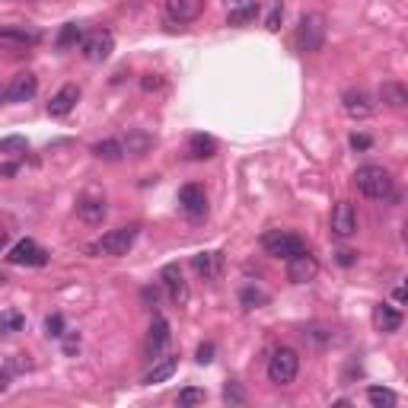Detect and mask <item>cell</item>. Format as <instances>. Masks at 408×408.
Returning a JSON list of instances; mask_svg holds the SVG:
<instances>
[{"label":"cell","mask_w":408,"mask_h":408,"mask_svg":"<svg viewBox=\"0 0 408 408\" xmlns=\"http://www.w3.org/2000/svg\"><path fill=\"white\" fill-rule=\"evenodd\" d=\"M341 105H345V112L351 118H357V121H364V118L374 115V99L367 96L364 90H345V96H341Z\"/></svg>","instance_id":"cell-17"},{"label":"cell","mask_w":408,"mask_h":408,"mask_svg":"<svg viewBox=\"0 0 408 408\" xmlns=\"http://www.w3.org/2000/svg\"><path fill=\"white\" fill-rule=\"evenodd\" d=\"M357 233V214H354L351 201H338L332 211V236L338 239H348V236Z\"/></svg>","instance_id":"cell-14"},{"label":"cell","mask_w":408,"mask_h":408,"mask_svg":"<svg viewBox=\"0 0 408 408\" xmlns=\"http://www.w3.org/2000/svg\"><path fill=\"white\" fill-rule=\"evenodd\" d=\"M179 208L188 221H201V217L208 214V195L198 182H188V185L179 188Z\"/></svg>","instance_id":"cell-9"},{"label":"cell","mask_w":408,"mask_h":408,"mask_svg":"<svg viewBox=\"0 0 408 408\" xmlns=\"http://www.w3.org/2000/svg\"><path fill=\"white\" fill-rule=\"evenodd\" d=\"M256 16H258V0H230L227 4L230 26H249Z\"/></svg>","instance_id":"cell-20"},{"label":"cell","mask_w":408,"mask_h":408,"mask_svg":"<svg viewBox=\"0 0 408 408\" xmlns=\"http://www.w3.org/2000/svg\"><path fill=\"white\" fill-rule=\"evenodd\" d=\"M354 262H357V252H351V249H341V252H338V265H345V268H351Z\"/></svg>","instance_id":"cell-38"},{"label":"cell","mask_w":408,"mask_h":408,"mask_svg":"<svg viewBox=\"0 0 408 408\" xmlns=\"http://www.w3.org/2000/svg\"><path fill=\"white\" fill-rule=\"evenodd\" d=\"M211 354H214V345H201L198 348V364H211V360H214Z\"/></svg>","instance_id":"cell-39"},{"label":"cell","mask_w":408,"mask_h":408,"mask_svg":"<svg viewBox=\"0 0 408 408\" xmlns=\"http://www.w3.org/2000/svg\"><path fill=\"white\" fill-rule=\"evenodd\" d=\"M7 262L10 265H32V268H42V265H48V252H45L35 239H20L13 249H10Z\"/></svg>","instance_id":"cell-10"},{"label":"cell","mask_w":408,"mask_h":408,"mask_svg":"<svg viewBox=\"0 0 408 408\" xmlns=\"http://www.w3.org/2000/svg\"><path fill=\"white\" fill-rule=\"evenodd\" d=\"M159 284H163V291H166L169 303L173 306H185L188 297H192V291H188V281L182 277V268L179 265H163V271H159Z\"/></svg>","instance_id":"cell-6"},{"label":"cell","mask_w":408,"mask_h":408,"mask_svg":"<svg viewBox=\"0 0 408 408\" xmlns=\"http://www.w3.org/2000/svg\"><path fill=\"white\" fill-rule=\"evenodd\" d=\"M22 322H26V319H22V316H20V312H16V310L0 312V332H4V335H13V332H20V329H22Z\"/></svg>","instance_id":"cell-30"},{"label":"cell","mask_w":408,"mask_h":408,"mask_svg":"<svg viewBox=\"0 0 408 408\" xmlns=\"http://www.w3.org/2000/svg\"><path fill=\"white\" fill-rule=\"evenodd\" d=\"M262 249L268 252L271 258H294L300 256V252H306V242L300 239L297 233H287V230H268V233L262 236Z\"/></svg>","instance_id":"cell-5"},{"label":"cell","mask_w":408,"mask_h":408,"mask_svg":"<svg viewBox=\"0 0 408 408\" xmlns=\"http://www.w3.org/2000/svg\"><path fill=\"white\" fill-rule=\"evenodd\" d=\"M80 42H84V26H77V22H67V26H61V32H58V39H55V45L61 51L77 48Z\"/></svg>","instance_id":"cell-26"},{"label":"cell","mask_w":408,"mask_h":408,"mask_svg":"<svg viewBox=\"0 0 408 408\" xmlns=\"http://www.w3.org/2000/svg\"><path fill=\"white\" fill-rule=\"evenodd\" d=\"M316 275H319V262H316V256H310V249L300 252V256H294V258H287V281L310 284Z\"/></svg>","instance_id":"cell-13"},{"label":"cell","mask_w":408,"mask_h":408,"mask_svg":"<svg viewBox=\"0 0 408 408\" xmlns=\"http://www.w3.org/2000/svg\"><path fill=\"white\" fill-rule=\"evenodd\" d=\"M77 217L90 227H99L109 217V204L103 195H84V198H77Z\"/></svg>","instance_id":"cell-12"},{"label":"cell","mask_w":408,"mask_h":408,"mask_svg":"<svg viewBox=\"0 0 408 408\" xmlns=\"http://www.w3.org/2000/svg\"><path fill=\"white\" fill-rule=\"evenodd\" d=\"M223 399H227V402H236V405H239V402H246V395H242V389L236 386V383H227V389H223Z\"/></svg>","instance_id":"cell-36"},{"label":"cell","mask_w":408,"mask_h":408,"mask_svg":"<svg viewBox=\"0 0 408 408\" xmlns=\"http://www.w3.org/2000/svg\"><path fill=\"white\" fill-rule=\"evenodd\" d=\"M84 58L90 64H103L112 58V51H115V39H112L109 29H96V32L84 35Z\"/></svg>","instance_id":"cell-8"},{"label":"cell","mask_w":408,"mask_h":408,"mask_svg":"<svg viewBox=\"0 0 408 408\" xmlns=\"http://www.w3.org/2000/svg\"><path fill=\"white\" fill-rule=\"evenodd\" d=\"M351 147H354V150H367V147H370V138H367V134H354Z\"/></svg>","instance_id":"cell-40"},{"label":"cell","mask_w":408,"mask_h":408,"mask_svg":"<svg viewBox=\"0 0 408 408\" xmlns=\"http://www.w3.org/2000/svg\"><path fill=\"white\" fill-rule=\"evenodd\" d=\"M354 185H357V192L370 201L393 198V176H389V169L374 166V163L357 166V173H354Z\"/></svg>","instance_id":"cell-1"},{"label":"cell","mask_w":408,"mask_h":408,"mask_svg":"<svg viewBox=\"0 0 408 408\" xmlns=\"http://www.w3.org/2000/svg\"><path fill=\"white\" fill-rule=\"evenodd\" d=\"M217 153V140L208 134H192L188 138V157L192 159H211Z\"/></svg>","instance_id":"cell-24"},{"label":"cell","mask_w":408,"mask_h":408,"mask_svg":"<svg viewBox=\"0 0 408 408\" xmlns=\"http://www.w3.org/2000/svg\"><path fill=\"white\" fill-rule=\"evenodd\" d=\"M395 303H405V287L402 284H395Z\"/></svg>","instance_id":"cell-42"},{"label":"cell","mask_w":408,"mask_h":408,"mask_svg":"<svg viewBox=\"0 0 408 408\" xmlns=\"http://www.w3.org/2000/svg\"><path fill=\"white\" fill-rule=\"evenodd\" d=\"M268 303V294L262 291V287H256V284H246L239 291V306L242 310H262V306Z\"/></svg>","instance_id":"cell-25"},{"label":"cell","mask_w":408,"mask_h":408,"mask_svg":"<svg viewBox=\"0 0 408 408\" xmlns=\"http://www.w3.org/2000/svg\"><path fill=\"white\" fill-rule=\"evenodd\" d=\"M93 153H96L99 159H105V163H118V159H125V147H121V140H99V144H93Z\"/></svg>","instance_id":"cell-27"},{"label":"cell","mask_w":408,"mask_h":408,"mask_svg":"<svg viewBox=\"0 0 408 408\" xmlns=\"http://www.w3.org/2000/svg\"><path fill=\"white\" fill-rule=\"evenodd\" d=\"M204 399H208V393H204V389H198V386H188V389H182V393H179V405L182 408L201 405Z\"/></svg>","instance_id":"cell-31"},{"label":"cell","mask_w":408,"mask_h":408,"mask_svg":"<svg viewBox=\"0 0 408 408\" xmlns=\"http://www.w3.org/2000/svg\"><path fill=\"white\" fill-rule=\"evenodd\" d=\"M45 329H48L51 338H61V335H64V316H61V312H51V316L45 319Z\"/></svg>","instance_id":"cell-34"},{"label":"cell","mask_w":408,"mask_h":408,"mask_svg":"<svg viewBox=\"0 0 408 408\" xmlns=\"http://www.w3.org/2000/svg\"><path fill=\"white\" fill-rule=\"evenodd\" d=\"M140 86H144V90H147V93H150V90H159V86H163V80H159V77H157V74H147V77H144V80H140Z\"/></svg>","instance_id":"cell-37"},{"label":"cell","mask_w":408,"mask_h":408,"mask_svg":"<svg viewBox=\"0 0 408 408\" xmlns=\"http://www.w3.org/2000/svg\"><path fill=\"white\" fill-rule=\"evenodd\" d=\"M77 348H80V338H77V335H70V338L64 341V351H67V354H74Z\"/></svg>","instance_id":"cell-41"},{"label":"cell","mask_w":408,"mask_h":408,"mask_svg":"<svg viewBox=\"0 0 408 408\" xmlns=\"http://www.w3.org/2000/svg\"><path fill=\"white\" fill-rule=\"evenodd\" d=\"M380 99L389 105V109H405L408 105V90L399 84V80H386L380 86Z\"/></svg>","instance_id":"cell-23"},{"label":"cell","mask_w":408,"mask_h":408,"mask_svg":"<svg viewBox=\"0 0 408 408\" xmlns=\"http://www.w3.org/2000/svg\"><path fill=\"white\" fill-rule=\"evenodd\" d=\"M281 22H284V4L277 0V4H271L268 16H265V26H268V32H277V29H281Z\"/></svg>","instance_id":"cell-33"},{"label":"cell","mask_w":408,"mask_h":408,"mask_svg":"<svg viewBox=\"0 0 408 408\" xmlns=\"http://www.w3.org/2000/svg\"><path fill=\"white\" fill-rule=\"evenodd\" d=\"M325 45V16L322 13H303L297 26V48L303 55H316Z\"/></svg>","instance_id":"cell-4"},{"label":"cell","mask_w":408,"mask_h":408,"mask_svg":"<svg viewBox=\"0 0 408 408\" xmlns=\"http://www.w3.org/2000/svg\"><path fill=\"white\" fill-rule=\"evenodd\" d=\"M374 325H376V332L383 335H393L402 329V312L395 310V306L389 303H376L374 306Z\"/></svg>","instance_id":"cell-21"},{"label":"cell","mask_w":408,"mask_h":408,"mask_svg":"<svg viewBox=\"0 0 408 408\" xmlns=\"http://www.w3.org/2000/svg\"><path fill=\"white\" fill-rule=\"evenodd\" d=\"M121 147H125V153H131V157H144V153L153 147V138L144 134V131H131L125 140H121Z\"/></svg>","instance_id":"cell-28"},{"label":"cell","mask_w":408,"mask_h":408,"mask_svg":"<svg viewBox=\"0 0 408 408\" xmlns=\"http://www.w3.org/2000/svg\"><path fill=\"white\" fill-rule=\"evenodd\" d=\"M0 99H4V86H0Z\"/></svg>","instance_id":"cell-44"},{"label":"cell","mask_w":408,"mask_h":408,"mask_svg":"<svg viewBox=\"0 0 408 408\" xmlns=\"http://www.w3.org/2000/svg\"><path fill=\"white\" fill-rule=\"evenodd\" d=\"M77 99H80V86L77 84H64L61 90L51 96V103H48V115L51 118H64V115H70L74 112V105H77Z\"/></svg>","instance_id":"cell-16"},{"label":"cell","mask_w":408,"mask_h":408,"mask_svg":"<svg viewBox=\"0 0 408 408\" xmlns=\"http://www.w3.org/2000/svg\"><path fill=\"white\" fill-rule=\"evenodd\" d=\"M42 42V32L29 26H0V48L4 51H29Z\"/></svg>","instance_id":"cell-7"},{"label":"cell","mask_w":408,"mask_h":408,"mask_svg":"<svg viewBox=\"0 0 408 408\" xmlns=\"http://www.w3.org/2000/svg\"><path fill=\"white\" fill-rule=\"evenodd\" d=\"M176 370H179V357H157V364L147 370L144 383H147V386H153V383H166Z\"/></svg>","instance_id":"cell-22"},{"label":"cell","mask_w":408,"mask_h":408,"mask_svg":"<svg viewBox=\"0 0 408 408\" xmlns=\"http://www.w3.org/2000/svg\"><path fill=\"white\" fill-rule=\"evenodd\" d=\"M367 402L374 408H393V405H399V395L386 386H370L367 389Z\"/></svg>","instance_id":"cell-29"},{"label":"cell","mask_w":408,"mask_h":408,"mask_svg":"<svg viewBox=\"0 0 408 408\" xmlns=\"http://www.w3.org/2000/svg\"><path fill=\"white\" fill-rule=\"evenodd\" d=\"M300 374V354L294 348H277L268 357V380L275 386H291Z\"/></svg>","instance_id":"cell-3"},{"label":"cell","mask_w":408,"mask_h":408,"mask_svg":"<svg viewBox=\"0 0 408 408\" xmlns=\"http://www.w3.org/2000/svg\"><path fill=\"white\" fill-rule=\"evenodd\" d=\"M0 153H26V138H4Z\"/></svg>","instance_id":"cell-35"},{"label":"cell","mask_w":408,"mask_h":408,"mask_svg":"<svg viewBox=\"0 0 408 408\" xmlns=\"http://www.w3.org/2000/svg\"><path fill=\"white\" fill-rule=\"evenodd\" d=\"M169 322L163 316H153V322H150V335H147V345H144V354L150 360H157L159 354L166 351V345H169Z\"/></svg>","instance_id":"cell-15"},{"label":"cell","mask_w":408,"mask_h":408,"mask_svg":"<svg viewBox=\"0 0 408 408\" xmlns=\"http://www.w3.org/2000/svg\"><path fill=\"white\" fill-rule=\"evenodd\" d=\"M39 93V77L35 74H16L7 86H4V99L7 103H29V99Z\"/></svg>","instance_id":"cell-11"},{"label":"cell","mask_w":408,"mask_h":408,"mask_svg":"<svg viewBox=\"0 0 408 408\" xmlns=\"http://www.w3.org/2000/svg\"><path fill=\"white\" fill-rule=\"evenodd\" d=\"M303 338L316 341V345H329V341H332V332H329V329H322V325H306Z\"/></svg>","instance_id":"cell-32"},{"label":"cell","mask_w":408,"mask_h":408,"mask_svg":"<svg viewBox=\"0 0 408 408\" xmlns=\"http://www.w3.org/2000/svg\"><path fill=\"white\" fill-rule=\"evenodd\" d=\"M192 268L198 271L204 281H214V277H221V271H223V252H217V249L198 252V256H192Z\"/></svg>","instance_id":"cell-19"},{"label":"cell","mask_w":408,"mask_h":408,"mask_svg":"<svg viewBox=\"0 0 408 408\" xmlns=\"http://www.w3.org/2000/svg\"><path fill=\"white\" fill-rule=\"evenodd\" d=\"M7 239H10V236H7V230H0V249L7 246Z\"/></svg>","instance_id":"cell-43"},{"label":"cell","mask_w":408,"mask_h":408,"mask_svg":"<svg viewBox=\"0 0 408 408\" xmlns=\"http://www.w3.org/2000/svg\"><path fill=\"white\" fill-rule=\"evenodd\" d=\"M166 13L173 22H195L204 13V0H166Z\"/></svg>","instance_id":"cell-18"},{"label":"cell","mask_w":408,"mask_h":408,"mask_svg":"<svg viewBox=\"0 0 408 408\" xmlns=\"http://www.w3.org/2000/svg\"><path fill=\"white\" fill-rule=\"evenodd\" d=\"M134 239H138V227H134V223L131 227H115V230L99 236L96 242H90L86 252H90V256H105V258H121L131 252Z\"/></svg>","instance_id":"cell-2"}]
</instances>
